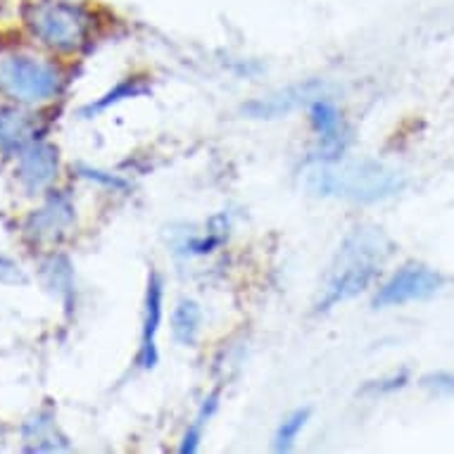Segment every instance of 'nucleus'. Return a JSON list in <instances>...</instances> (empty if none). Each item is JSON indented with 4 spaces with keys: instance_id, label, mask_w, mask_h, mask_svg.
<instances>
[{
    "instance_id": "423d86ee",
    "label": "nucleus",
    "mask_w": 454,
    "mask_h": 454,
    "mask_svg": "<svg viewBox=\"0 0 454 454\" xmlns=\"http://www.w3.org/2000/svg\"><path fill=\"white\" fill-rule=\"evenodd\" d=\"M20 181L27 191L38 193L58 176V150L48 143H29L20 155Z\"/></svg>"
},
{
    "instance_id": "4468645a",
    "label": "nucleus",
    "mask_w": 454,
    "mask_h": 454,
    "mask_svg": "<svg viewBox=\"0 0 454 454\" xmlns=\"http://www.w3.org/2000/svg\"><path fill=\"white\" fill-rule=\"evenodd\" d=\"M216 400H219V395L216 393L209 395L207 400H205V404H202V410L198 411V417H195L193 426L188 428L186 438H184V445H181V452L184 454L195 452V450H198V442H200V438H202V431H205V426H207V421L216 411Z\"/></svg>"
},
{
    "instance_id": "f03ea898",
    "label": "nucleus",
    "mask_w": 454,
    "mask_h": 454,
    "mask_svg": "<svg viewBox=\"0 0 454 454\" xmlns=\"http://www.w3.org/2000/svg\"><path fill=\"white\" fill-rule=\"evenodd\" d=\"M387 247L390 246H387L386 236L376 229L352 231L338 250V257L331 267V274H328L324 295H321L317 309L326 312L331 307L364 293L369 283L379 274L387 253H390Z\"/></svg>"
},
{
    "instance_id": "dca6fc26",
    "label": "nucleus",
    "mask_w": 454,
    "mask_h": 454,
    "mask_svg": "<svg viewBox=\"0 0 454 454\" xmlns=\"http://www.w3.org/2000/svg\"><path fill=\"white\" fill-rule=\"evenodd\" d=\"M0 281L17 283V281H24V276L20 274V269H17L12 262L3 260V257H0Z\"/></svg>"
},
{
    "instance_id": "9d476101",
    "label": "nucleus",
    "mask_w": 454,
    "mask_h": 454,
    "mask_svg": "<svg viewBox=\"0 0 454 454\" xmlns=\"http://www.w3.org/2000/svg\"><path fill=\"white\" fill-rule=\"evenodd\" d=\"M314 86H298V89H291L281 93V96H271L267 100H257V103H250L246 107L247 114L253 117H276L281 112H288L298 105L307 103L312 98Z\"/></svg>"
},
{
    "instance_id": "39448f33",
    "label": "nucleus",
    "mask_w": 454,
    "mask_h": 454,
    "mask_svg": "<svg viewBox=\"0 0 454 454\" xmlns=\"http://www.w3.org/2000/svg\"><path fill=\"white\" fill-rule=\"evenodd\" d=\"M442 278L435 271L419 264H410L403 267L390 281L383 286L373 300L376 307H400L407 302H417V300H428L440 291Z\"/></svg>"
},
{
    "instance_id": "f8f14e48",
    "label": "nucleus",
    "mask_w": 454,
    "mask_h": 454,
    "mask_svg": "<svg viewBox=\"0 0 454 454\" xmlns=\"http://www.w3.org/2000/svg\"><path fill=\"white\" fill-rule=\"evenodd\" d=\"M200 324H202V309L193 300H181L179 307L174 309L172 317V331L174 338L181 345H195L198 335H200Z\"/></svg>"
},
{
    "instance_id": "20e7f679",
    "label": "nucleus",
    "mask_w": 454,
    "mask_h": 454,
    "mask_svg": "<svg viewBox=\"0 0 454 454\" xmlns=\"http://www.w3.org/2000/svg\"><path fill=\"white\" fill-rule=\"evenodd\" d=\"M0 89L24 103H41L60 90V74L45 62L12 55L0 60Z\"/></svg>"
},
{
    "instance_id": "6e6552de",
    "label": "nucleus",
    "mask_w": 454,
    "mask_h": 454,
    "mask_svg": "<svg viewBox=\"0 0 454 454\" xmlns=\"http://www.w3.org/2000/svg\"><path fill=\"white\" fill-rule=\"evenodd\" d=\"M312 124L321 143V160H335L348 143V129H345L343 114L333 103L317 100L312 103Z\"/></svg>"
},
{
    "instance_id": "a211bd4d",
    "label": "nucleus",
    "mask_w": 454,
    "mask_h": 454,
    "mask_svg": "<svg viewBox=\"0 0 454 454\" xmlns=\"http://www.w3.org/2000/svg\"><path fill=\"white\" fill-rule=\"evenodd\" d=\"M82 172L83 176L90 181H105L107 186H121V181H117L114 176H105L103 172H96V169H86V167H82Z\"/></svg>"
},
{
    "instance_id": "2eb2a0df",
    "label": "nucleus",
    "mask_w": 454,
    "mask_h": 454,
    "mask_svg": "<svg viewBox=\"0 0 454 454\" xmlns=\"http://www.w3.org/2000/svg\"><path fill=\"white\" fill-rule=\"evenodd\" d=\"M307 419H309V410H298L293 411L291 417L278 426V433H276V450L278 452H288L291 450L293 442L298 440V435L307 426Z\"/></svg>"
},
{
    "instance_id": "1a4fd4ad",
    "label": "nucleus",
    "mask_w": 454,
    "mask_h": 454,
    "mask_svg": "<svg viewBox=\"0 0 454 454\" xmlns=\"http://www.w3.org/2000/svg\"><path fill=\"white\" fill-rule=\"evenodd\" d=\"M74 222V207L67 195H52L36 215L27 222V233L34 240H52L65 233L69 223Z\"/></svg>"
},
{
    "instance_id": "0eeeda50",
    "label": "nucleus",
    "mask_w": 454,
    "mask_h": 454,
    "mask_svg": "<svg viewBox=\"0 0 454 454\" xmlns=\"http://www.w3.org/2000/svg\"><path fill=\"white\" fill-rule=\"evenodd\" d=\"M162 276L153 271L148 281V293H145V321H143L141 352H138V364L143 369H153L157 364V333H160V324H162Z\"/></svg>"
},
{
    "instance_id": "ddd939ff",
    "label": "nucleus",
    "mask_w": 454,
    "mask_h": 454,
    "mask_svg": "<svg viewBox=\"0 0 454 454\" xmlns=\"http://www.w3.org/2000/svg\"><path fill=\"white\" fill-rule=\"evenodd\" d=\"M143 93H148V86H145L141 79H127V82H121L117 89L110 90L107 96H103L100 100H96V103H90L89 107H83L82 114H98V112L107 110L110 105L121 103V100H127V98L143 96Z\"/></svg>"
},
{
    "instance_id": "f257e3e1",
    "label": "nucleus",
    "mask_w": 454,
    "mask_h": 454,
    "mask_svg": "<svg viewBox=\"0 0 454 454\" xmlns=\"http://www.w3.org/2000/svg\"><path fill=\"white\" fill-rule=\"evenodd\" d=\"M305 186L321 198H340L352 202H379L395 195L404 179L395 169L379 162L355 160H321L305 169Z\"/></svg>"
},
{
    "instance_id": "9b49d317",
    "label": "nucleus",
    "mask_w": 454,
    "mask_h": 454,
    "mask_svg": "<svg viewBox=\"0 0 454 454\" xmlns=\"http://www.w3.org/2000/svg\"><path fill=\"white\" fill-rule=\"evenodd\" d=\"M31 143V121L22 112L0 110V148L22 153Z\"/></svg>"
},
{
    "instance_id": "f3484780",
    "label": "nucleus",
    "mask_w": 454,
    "mask_h": 454,
    "mask_svg": "<svg viewBox=\"0 0 454 454\" xmlns=\"http://www.w3.org/2000/svg\"><path fill=\"white\" fill-rule=\"evenodd\" d=\"M426 386L435 387L438 393H454V376H447V373H438V376H433V379H426Z\"/></svg>"
},
{
    "instance_id": "7ed1b4c3",
    "label": "nucleus",
    "mask_w": 454,
    "mask_h": 454,
    "mask_svg": "<svg viewBox=\"0 0 454 454\" xmlns=\"http://www.w3.org/2000/svg\"><path fill=\"white\" fill-rule=\"evenodd\" d=\"M89 15L82 5L65 0H43L29 10V27L45 45L74 51L89 34Z\"/></svg>"
}]
</instances>
